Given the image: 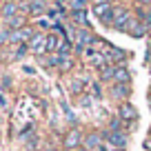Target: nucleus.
I'll return each mask as SVG.
<instances>
[{"label":"nucleus","instance_id":"nucleus-29","mask_svg":"<svg viewBox=\"0 0 151 151\" xmlns=\"http://www.w3.org/2000/svg\"><path fill=\"white\" fill-rule=\"evenodd\" d=\"M109 2H116V0H109Z\"/></svg>","mask_w":151,"mask_h":151},{"label":"nucleus","instance_id":"nucleus-14","mask_svg":"<svg viewBox=\"0 0 151 151\" xmlns=\"http://www.w3.org/2000/svg\"><path fill=\"white\" fill-rule=\"evenodd\" d=\"M45 11V0H29V16H40Z\"/></svg>","mask_w":151,"mask_h":151},{"label":"nucleus","instance_id":"nucleus-16","mask_svg":"<svg viewBox=\"0 0 151 151\" xmlns=\"http://www.w3.org/2000/svg\"><path fill=\"white\" fill-rule=\"evenodd\" d=\"M100 80L102 82H113V65H107L100 69Z\"/></svg>","mask_w":151,"mask_h":151},{"label":"nucleus","instance_id":"nucleus-20","mask_svg":"<svg viewBox=\"0 0 151 151\" xmlns=\"http://www.w3.org/2000/svg\"><path fill=\"white\" fill-rule=\"evenodd\" d=\"M109 131H122V120L116 116V118H111V122H109Z\"/></svg>","mask_w":151,"mask_h":151},{"label":"nucleus","instance_id":"nucleus-6","mask_svg":"<svg viewBox=\"0 0 151 151\" xmlns=\"http://www.w3.org/2000/svg\"><path fill=\"white\" fill-rule=\"evenodd\" d=\"M102 142H104V138H102V133H100V131H89L85 136V140H82V149H87V151L100 149Z\"/></svg>","mask_w":151,"mask_h":151},{"label":"nucleus","instance_id":"nucleus-26","mask_svg":"<svg viewBox=\"0 0 151 151\" xmlns=\"http://www.w3.org/2000/svg\"><path fill=\"white\" fill-rule=\"evenodd\" d=\"M47 151H58V149H53V147H49V149H47Z\"/></svg>","mask_w":151,"mask_h":151},{"label":"nucleus","instance_id":"nucleus-5","mask_svg":"<svg viewBox=\"0 0 151 151\" xmlns=\"http://www.w3.org/2000/svg\"><path fill=\"white\" fill-rule=\"evenodd\" d=\"M118 118L122 120V122H136V120H138V109L133 107L131 102H120Z\"/></svg>","mask_w":151,"mask_h":151},{"label":"nucleus","instance_id":"nucleus-13","mask_svg":"<svg viewBox=\"0 0 151 151\" xmlns=\"http://www.w3.org/2000/svg\"><path fill=\"white\" fill-rule=\"evenodd\" d=\"M71 16H73L76 24H78L80 29L89 27V22H87V9H73V11H71Z\"/></svg>","mask_w":151,"mask_h":151},{"label":"nucleus","instance_id":"nucleus-22","mask_svg":"<svg viewBox=\"0 0 151 151\" xmlns=\"http://www.w3.org/2000/svg\"><path fill=\"white\" fill-rule=\"evenodd\" d=\"M71 2H73V9H87L89 0H71Z\"/></svg>","mask_w":151,"mask_h":151},{"label":"nucleus","instance_id":"nucleus-4","mask_svg":"<svg viewBox=\"0 0 151 151\" xmlns=\"http://www.w3.org/2000/svg\"><path fill=\"white\" fill-rule=\"evenodd\" d=\"M102 138H104V142L107 145H111L113 149H127V145H129V138H127V133H122V131H102Z\"/></svg>","mask_w":151,"mask_h":151},{"label":"nucleus","instance_id":"nucleus-8","mask_svg":"<svg viewBox=\"0 0 151 151\" xmlns=\"http://www.w3.org/2000/svg\"><path fill=\"white\" fill-rule=\"evenodd\" d=\"M129 80H131V73L127 67L113 65V85H129Z\"/></svg>","mask_w":151,"mask_h":151},{"label":"nucleus","instance_id":"nucleus-7","mask_svg":"<svg viewBox=\"0 0 151 151\" xmlns=\"http://www.w3.org/2000/svg\"><path fill=\"white\" fill-rule=\"evenodd\" d=\"M29 49H31L36 56H45V53H47V36L36 33V36L29 40Z\"/></svg>","mask_w":151,"mask_h":151},{"label":"nucleus","instance_id":"nucleus-2","mask_svg":"<svg viewBox=\"0 0 151 151\" xmlns=\"http://www.w3.org/2000/svg\"><path fill=\"white\" fill-rule=\"evenodd\" d=\"M91 9H93V14H96L98 20H102V22H107V24L113 22V5L109 0H96Z\"/></svg>","mask_w":151,"mask_h":151},{"label":"nucleus","instance_id":"nucleus-17","mask_svg":"<svg viewBox=\"0 0 151 151\" xmlns=\"http://www.w3.org/2000/svg\"><path fill=\"white\" fill-rule=\"evenodd\" d=\"M58 47H60V42H58V36L56 33H47V51H58Z\"/></svg>","mask_w":151,"mask_h":151},{"label":"nucleus","instance_id":"nucleus-9","mask_svg":"<svg viewBox=\"0 0 151 151\" xmlns=\"http://www.w3.org/2000/svg\"><path fill=\"white\" fill-rule=\"evenodd\" d=\"M0 14H2V20L14 18V16L20 14V5H18V2H14V0H5V2L0 5Z\"/></svg>","mask_w":151,"mask_h":151},{"label":"nucleus","instance_id":"nucleus-23","mask_svg":"<svg viewBox=\"0 0 151 151\" xmlns=\"http://www.w3.org/2000/svg\"><path fill=\"white\" fill-rule=\"evenodd\" d=\"M27 51H29V45H18V51H16V56H18V58H22Z\"/></svg>","mask_w":151,"mask_h":151},{"label":"nucleus","instance_id":"nucleus-18","mask_svg":"<svg viewBox=\"0 0 151 151\" xmlns=\"http://www.w3.org/2000/svg\"><path fill=\"white\" fill-rule=\"evenodd\" d=\"M58 56L67 58V53H71V40H65V42H60V47H58Z\"/></svg>","mask_w":151,"mask_h":151},{"label":"nucleus","instance_id":"nucleus-25","mask_svg":"<svg viewBox=\"0 0 151 151\" xmlns=\"http://www.w3.org/2000/svg\"><path fill=\"white\" fill-rule=\"evenodd\" d=\"M145 149L151 151V138H147V140H145Z\"/></svg>","mask_w":151,"mask_h":151},{"label":"nucleus","instance_id":"nucleus-10","mask_svg":"<svg viewBox=\"0 0 151 151\" xmlns=\"http://www.w3.org/2000/svg\"><path fill=\"white\" fill-rule=\"evenodd\" d=\"M24 20H27V14H18V16H14V18H7L5 20V27L9 29V31H18V29L27 27Z\"/></svg>","mask_w":151,"mask_h":151},{"label":"nucleus","instance_id":"nucleus-15","mask_svg":"<svg viewBox=\"0 0 151 151\" xmlns=\"http://www.w3.org/2000/svg\"><path fill=\"white\" fill-rule=\"evenodd\" d=\"M78 42H80L82 47L91 45V42H93V33H91L89 29H80V31H78Z\"/></svg>","mask_w":151,"mask_h":151},{"label":"nucleus","instance_id":"nucleus-1","mask_svg":"<svg viewBox=\"0 0 151 151\" xmlns=\"http://www.w3.org/2000/svg\"><path fill=\"white\" fill-rule=\"evenodd\" d=\"M136 18V16L131 14L129 9H118V7H113V22L111 27L118 29V31H129V24H131V20Z\"/></svg>","mask_w":151,"mask_h":151},{"label":"nucleus","instance_id":"nucleus-19","mask_svg":"<svg viewBox=\"0 0 151 151\" xmlns=\"http://www.w3.org/2000/svg\"><path fill=\"white\" fill-rule=\"evenodd\" d=\"M109 53H111V62H120V60H124V56H127V53L122 51V49H109Z\"/></svg>","mask_w":151,"mask_h":151},{"label":"nucleus","instance_id":"nucleus-27","mask_svg":"<svg viewBox=\"0 0 151 151\" xmlns=\"http://www.w3.org/2000/svg\"><path fill=\"white\" fill-rule=\"evenodd\" d=\"M111 151H127V149H111Z\"/></svg>","mask_w":151,"mask_h":151},{"label":"nucleus","instance_id":"nucleus-21","mask_svg":"<svg viewBox=\"0 0 151 151\" xmlns=\"http://www.w3.org/2000/svg\"><path fill=\"white\" fill-rule=\"evenodd\" d=\"M71 67H73V60H71L69 56H67V58H62V60H60V71H69Z\"/></svg>","mask_w":151,"mask_h":151},{"label":"nucleus","instance_id":"nucleus-24","mask_svg":"<svg viewBox=\"0 0 151 151\" xmlns=\"http://www.w3.org/2000/svg\"><path fill=\"white\" fill-rule=\"evenodd\" d=\"M138 2H140V7H145V9L151 11V0H138Z\"/></svg>","mask_w":151,"mask_h":151},{"label":"nucleus","instance_id":"nucleus-28","mask_svg":"<svg viewBox=\"0 0 151 151\" xmlns=\"http://www.w3.org/2000/svg\"><path fill=\"white\" fill-rule=\"evenodd\" d=\"M149 138H151V129H149Z\"/></svg>","mask_w":151,"mask_h":151},{"label":"nucleus","instance_id":"nucleus-11","mask_svg":"<svg viewBox=\"0 0 151 151\" xmlns=\"http://www.w3.org/2000/svg\"><path fill=\"white\" fill-rule=\"evenodd\" d=\"M147 22L145 20H140V18H133L131 20V24H129V33H131L133 38H140V36H145L147 33Z\"/></svg>","mask_w":151,"mask_h":151},{"label":"nucleus","instance_id":"nucleus-3","mask_svg":"<svg viewBox=\"0 0 151 151\" xmlns=\"http://www.w3.org/2000/svg\"><path fill=\"white\" fill-rule=\"evenodd\" d=\"M82 140H85V136H82L80 129H69L65 133V138H62V147L67 151H78V149H82Z\"/></svg>","mask_w":151,"mask_h":151},{"label":"nucleus","instance_id":"nucleus-12","mask_svg":"<svg viewBox=\"0 0 151 151\" xmlns=\"http://www.w3.org/2000/svg\"><path fill=\"white\" fill-rule=\"evenodd\" d=\"M129 93H131V87L129 85H113V89H111V96L118 100H127Z\"/></svg>","mask_w":151,"mask_h":151},{"label":"nucleus","instance_id":"nucleus-30","mask_svg":"<svg viewBox=\"0 0 151 151\" xmlns=\"http://www.w3.org/2000/svg\"><path fill=\"white\" fill-rule=\"evenodd\" d=\"M0 5H2V2H0Z\"/></svg>","mask_w":151,"mask_h":151}]
</instances>
